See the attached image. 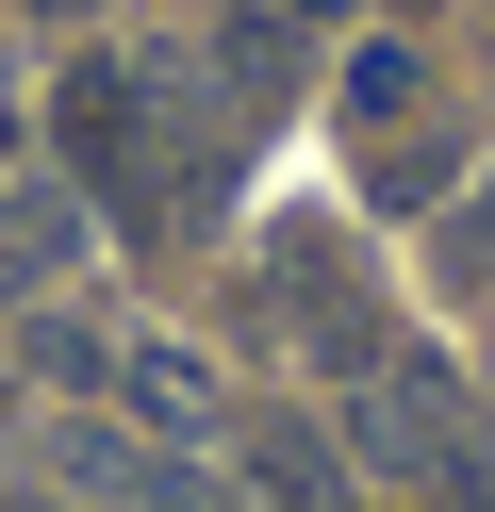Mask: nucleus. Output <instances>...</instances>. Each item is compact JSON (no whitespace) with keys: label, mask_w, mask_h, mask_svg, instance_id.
Returning a JSON list of instances; mask_svg holds the SVG:
<instances>
[{"label":"nucleus","mask_w":495,"mask_h":512,"mask_svg":"<svg viewBox=\"0 0 495 512\" xmlns=\"http://www.w3.org/2000/svg\"><path fill=\"white\" fill-rule=\"evenodd\" d=\"M347 463L396 479L413 512H495V430H479V397H462L429 347H380V364L347 380Z\"/></svg>","instance_id":"f257e3e1"},{"label":"nucleus","mask_w":495,"mask_h":512,"mask_svg":"<svg viewBox=\"0 0 495 512\" xmlns=\"http://www.w3.org/2000/svg\"><path fill=\"white\" fill-rule=\"evenodd\" d=\"M479 281H495V166H479Z\"/></svg>","instance_id":"6e6552de"},{"label":"nucleus","mask_w":495,"mask_h":512,"mask_svg":"<svg viewBox=\"0 0 495 512\" xmlns=\"http://www.w3.org/2000/svg\"><path fill=\"white\" fill-rule=\"evenodd\" d=\"M413 100H429L413 34H363V50H347V133H363V149H380V133H413Z\"/></svg>","instance_id":"0eeeda50"},{"label":"nucleus","mask_w":495,"mask_h":512,"mask_svg":"<svg viewBox=\"0 0 495 512\" xmlns=\"http://www.w3.org/2000/svg\"><path fill=\"white\" fill-rule=\"evenodd\" d=\"M17 512H66V496H17Z\"/></svg>","instance_id":"9d476101"},{"label":"nucleus","mask_w":495,"mask_h":512,"mask_svg":"<svg viewBox=\"0 0 495 512\" xmlns=\"http://www.w3.org/2000/svg\"><path fill=\"white\" fill-rule=\"evenodd\" d=\"M50 463L83 479L99 512H231L215 479H198V446H165V430H50Z\"/></svg>","instance_id":"20e7f679"},{"label":"nucleus","mask_w":495,"mask_h":512,"mask_svg":"<svg viewBox=\"0 0 495 512\" xmlns=\"http://www.w3.org/2000/svg\"><path fill=\"white\" fill-rule=\"evenodd\" d=\"M231 463H248V512H347V463H330L297 413H264V430H231Z\"/></svg>","instance_id":"423d86ee"},{"label":"nucleus","mask_w":495,"mask_h":512,"mask_svg":"<svg viewBox=\"0 0 495 512\" xmlns=\"http://www.w3.org/2000/svg\"><path fill=\"white\" fill-rule=\"evenodd\" d=\"M116 397H132V430H165V446H215L231 430V397H215L198 347H116Z\"/></svg>","instance_id":"39448f33"},{"label":"nucleus","mask_w":495,"mask_h":512,"mask_svg":"<svg viewBox=\"0 0 495 512\" xmlns=\"http://www.w3.org/2000/svg\"><path fill=\"white\" fill-rule=\"evenodd\" d=\"M264 331L297 347V364H330V380H363L380 364V298H363V265H347V232H264Z\"/></svg>","instance_id":"f03ea898"},{"label":"nucleus","mask_w":495,"mask_h":512,"mask_svg":"<svg viewBox=\"0 0 495 512\" xmlns=\"http://www.w3.org/2000/svg\"><path fill=\"white\" fill-rule=\"evenodd\" d=\"M33 17H99V0H33Z\"/></svg>","instance_id":"1a4fd4ad"},{"label":"nucleus","mask_w":495,"mask_h":512,"mask_svg":"<svg viewBox=\"0 0 495 512\" xmlns=\"http://www.w3.org/2000/svg\"><path fill=\"white\" fill-rule=\"evenodd\" d=\"M50 149H66V182H99L116 215H165V182H149V67H66Z\"/></svg>","instance_id":"7ed1b4c3"}]
</instances>
